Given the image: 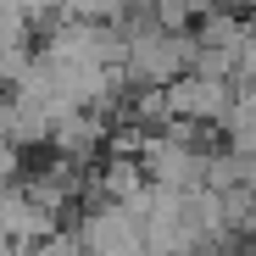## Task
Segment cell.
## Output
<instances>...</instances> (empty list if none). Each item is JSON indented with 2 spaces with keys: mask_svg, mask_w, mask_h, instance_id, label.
Here are the masks:
<instances>
[{
  "mask_svg": "<svg viewBox=\"0 0 256 256\" xmlns=\"http://www.w3.org/2000/svg\"><path fill=\"white\" fill-rule=\"evenodd\" d=\"M190 62H195V34H162L156 22L122 34V78H134L140 90H162L184 78Z\"/></svg>",
  "mask_w": 256,
  "mask_h": 256,
  "instance_id": "6da1fadb",
  "label": "cell"
},
{
  "mask_svg": "<svg viewBox=\"0 0 256 256\" xmlns=\"http://www.w3.org/2000/svg\"><path fill=\"white\" fill-rule=\"evenodd\" d=\"M78 234V250L84 256H145V234H140V218L122 206H90L84 223L72 228Z\"/></svg>",
  "mask_w": 256,
  "mask_h": 256,
  "instance_id": "7a4b0ae2",
  "label": "cell"
},
{
  "mask_svg": "<svg viewBox=\"0 0 256 256\" xmlns=\"http://www.w3.org/2000/svg\"><path fill=\"white\" fill-rule=\"evenodd\" d=\"M167 95V122H195V128H218L228 100H234V84H218V78H200V72H184L173 84H162Z\"/></svg>",
  "mask_w": 256,
  "mask_h": 256,
  "instance_id": "3957f363",
  "label": "cell"
},
{
  "mask_svg": "<svg viewBox=\"0 0 256 256\" xmlns=\"http://www.w3.org/2000/svg\"><path fill=\"white\" fill-rule=\"evenodd\" d=\"M90 190H95L106 206H128L134 195H145L150 184H145V173H140V162H134V156H106Z\"/></svg>",
  "mask_w": 256,
  "mask_h": 256,
  "instance_id": "277c9868",
  "label": "cell"
},
{
  "mask_svg": "<svg viewBox=\"0 0 256 256\" xmlns=\"http://www.w3.org/2000/svg\"><path fill=\"white\" fill-rule=\"evenodd\" d=\"M28 256H84V250H78V234H72V228H56L50 240H39Z\"/></svg>",
  "mask_w": 256,
  "mask_h": 256,
  "instance_id": "5b68a950",
  "label": "cell"
},
{
  "mask_svg": "<svg viewBox=\"0 0 256 256\" xmlns=\"http://www.w3.org/2000/svg\"><path fill=\"white\" fill-rule=\"evenodd\" d=\"M245 256H256V234H250V245H245Z\"/></svg>",
  "mask_w": 256,
  "mask_h": 256,
  "instance_id": "8992f818",
  "label": "cell"
}]
</instances>
